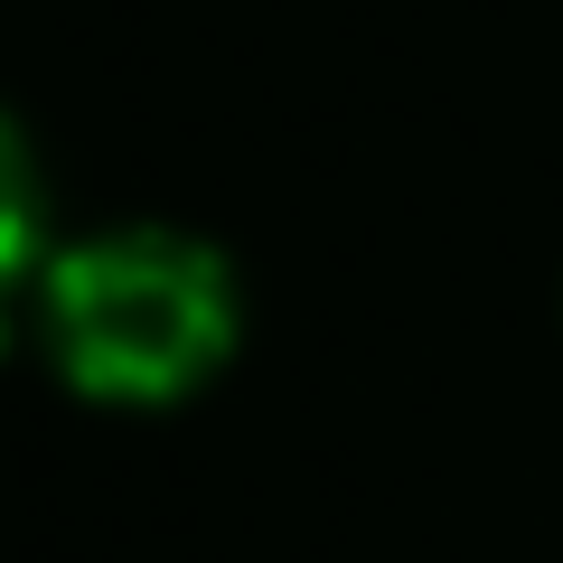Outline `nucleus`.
<instances>
[{"label": "nucleus", "mask_w": 563, "mask_h": 563, "mask_svg": "<svg viewBox=\"0 0 563 563\" xmlns=\"http://www.w3.org/2000/svg\"><path fill=\"white\" fill-rule=\"evenodd\" d=\"M38 329L66 385L103 404H169L235 347V273L179 225H113L47 263Z\"/></svg>", "instance_id": "f257e3e1"}, {"label": "nucleus", "mask_w": 563, "mask_h": 563, "mask_svg": "<svg viewBox=\"0 0 563 563\" xmlns=\"http://www.w3.org/2000/svg\"><path fill=\"white\" fill-rule=\"evenodd\" d=\"M38 263V161H29V141L0 122V301H10V282Z\"/></svg>", "instance_id": "f03ea898"}]
</instances>
